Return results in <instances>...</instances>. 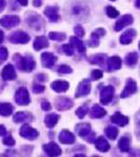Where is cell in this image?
<instances>
[{"label": "cell", "mask_w": 140, "mask_h": 157, "mask_svg": "<svg viewBox=\"0 0 140 157\" xmlns=\"http://www.w3.org/2000/svg\"><path fill=\"white\" fill-rule=\"evenodd\" d=\"M15 64L19 69L23 70V71L30 72L35 69L36 67V62L34 58L30 55H26L25 57H22L20 55H15L14 56Z\"/></svg>", "instance_id": "obj_1"}, {"label": "cell", "mask_w": 140, "mask_h": 157, "mask_svg": "<svg viewBox=\"0 0 140 157\" xmlns=\"http://www.w3.org/2000/svg\"><path fill=\"white\" fill-rule=\"evenodd\" d=\"M15 101L17 102L18 105L20 106H26L30 103V98L28 90L25 87H20L19 89L16 91L15 94Z\"/></svg>", "instance_id": "obj_2"}, {"label": "cell", "mask_w": 140, "mask_h": 157, "mask_svg": "<svg viewBox=\"0 0 140 157\" xmlns=\"http://www.w3.org/2000/svg\"><path fill=\"white\" fill-rule=\"evenodd\" d=\"M9 40L14 44H26L29 42L30 37L22 30H17L9 37Z\"/></svg>", "instance_id": "obj_3"}, {"label": "cell", "mask_w": 140, "mask_h": 157, "mask_svg": "<svg viewBox=\"0 0 140 157\" xmlns=\"http://www.w3.org/2000/svg\"><path fill=\"white\" fill-rule=\"evenodd\" d=\"M20 23V18L15 15H6L0 19V24L6 29H12Z\"/></svg>", "instance_id": "obj_4"}, {"label": "cell", "mask_w": 140, "mask_h": 157, "mask_svg": "<svg viewBox=\"0 0 140 157\" xmlns=\"http://www.w3.org/2000/svg\"><path fill=\"white\" fill-rule=\"evenodd\" d=\"M91 90V84H90V80L88 78H85L82 82L78 84V89H76L75 92V98H82V97H86L90 93Z\"/></svg>", "instance_id": "obj_5"}, {"label": "cell", "mask_w": 140, "mask_h": 157, "mask_svg": "<svg viewBox=\"0 0 140 157\" xmlns=\"http://www.w3.org/2000/svg\"><path fill=\"white\" fill-rule=\"evenodd\" d=\"M114 87L113 86H106L100 91V103L103 105H108L114 97Z\"/></svg>", "instance_id": "obj_6"}, {"label": "cell", "mask_w": 140, "mask_h": 157, "mask_svg": "<svg viewBox=\"0 0 140 157\" xmlns=\"http://www.w3.org/2000/svg\"><path fill=\"white\" fill-rule=\"evenodd\" d=\"M20 135L25 139H28V140H34L39 136V132H38L36 129L32 128L29 125H24L23 127L20 129Z\"/></svg>", "instance_id": "obj_7"}, {"label": "cell", "mask_w": 140, "mask_h": 157, "mask_svg": "<svg viewBox=\"0 0 140 157\" xmlns=\"http://www.w3.org/2000/svg\"><path fill=\"white\" fill-rule=\"evenodd\" d=\"M136 91H137L136 82H135L133 78H128V80H127L126 87H124V89L123 90V92H121V94H120V98H126L130 97V95H132L133 93H135Z\"/></svg>", "instance_id": "obj_8"}, {"label": "cell", "mask_w": 140, "mask_h": 157, "mask_svg": "<svg viewBox=\"0 0 140 157\" xmlns=\"http://www.w3.org/2000/svg\"><path fill=\"white\" fill-rule=\"evenodd\" d=\"M73 106V102L69 98L66 97H59L55 98V108L60 111L68 110Z\"/></svg>", "instance_id": "obj_9"}, {"label": "cell", "mask_w": 140, "mask_h": 157, "mask_svg": "<svg viewBox=\"0 0 140 157\" xmlns=\"http://www.w3.org/2000/svg\"><path fill=\"white\" fill-rule=\"evenodd\" d=\"M1 78L4 81H13L16 80L17 73L15 71V68L12 64H7L6 66L3 67V69L1 70Z\"/></svg>", "instance_id": "obj_10"}, {"label": "cell", "mask_w": 140, "mask_h": 157, "mask_svg": "<svg viewBox=\"0 0 140 157\" xmlns=\"http://www.w3.org/2000/svg\"><path fill=\"white\" fill-rule=\"evenodd\" d=\"M134 21V18L132 15H124V16L121 17L119 20H117V22L114 25V29L116 32H119L126 26H129L130 24H132Z\"/></svg>", "instance_id": "obj_11"}, {"label": "cell", "mask_w": 140, "mask_h": 157, "mask_svg": "<svg viewBox=\"0 0 140 157\" xmlns=\"http://www.w3.org/2000/svg\"><path fill=\"white\" fill-rule=\"evenodd\" d=\"M43 150L45 151V153L49 156H59L62 154V150L55 143H49L43 146Z\"/></svg>", "instance_id": "obj_12"}, {"label": "cell", "mask_w": 140, "mask_h": 157, "mask_svg": "<svg viewBox=\"0 0 140 157\" xmlns=\"http://www.w3.org/2000/svg\"><path fill=\"white\" fill-rule=\"evenodd\" d=\"M41 60H42V64L43 66L47 67V68H51L53 65L55 64L58 58L51 52H44L41 56Z\"/></svg>", "instance_id": "obj_13"}, {"label": "cell", "mask_w": 140, "mask_h": 157, "mask_svg": "<svg viewBox=\"0 0 140 157\" xmlns=\"http://www.w3.org/2000/svg\"><path fill=\"white\" fill-rule=\"evenodd\" d=\"M136 35H137L136 30H135L134 29H130L128 30H126V32L121 35L120 38H119V41H120L121 44L128 45L133 41V39L136 37Z\"/></svg>", "instance_id": "obj_14"}, {"label": "cell", "mask_w": 140, "mask_h": 157, "mask_svg": "<svg viewBox=\"0 0 140 157\" xmlns=\"http://www.w3.org/2000/svg\"><path fill=\"white\" fill-rule=\"evenodd\" d=\"M121 67V59L118 56H113V57L109 58L107 61V68L108 71H114V70H118Z\"/></svg>", "instance_id": "obj_15"}, {"label": "cell", "mask_w": 140, "mask_h": 157, "mask_svg": "<svg viewBox=\"0 0 140 157\" xmlns=\"http://www.w3.org/2000/svg\"><path fill=\"white\" fill-rule=\"evenodd\" d=\"M44 15L49 19L51 22H57L60 19V15H59V10L57 6H47L44 10Z\"/></svg>", "instance_id": "obj_16"}, {"label": "cell", "mask_w": 140, "mask_h": 157, "mask_svg": "<svg viewBox=\"0 0 140 157\" xmlns=\"http://www.w3.org/2000/svg\"><path fill=\"white\" fill-rule=\"evenodd\" d=\"M59 140L64 145H71L75 141V136L73 135L70 131L68 130H63L59 135Z\"/></svg>", "instance_id": "obj_17"}, {"label": "cell", "mask_w": 140, "mask_h": 157, "mask_svg": "<svg viewBox=\"0 0 140 157\" xmlns=\"http://www.w3.org/2000/svg\"><path fill=\"white\" fill-rule=\"evenodd\" d=\"M76 132L83 138H87V136L91 133V126L88 123H82L76 126Z\"/></svg>", "instance_id": "obj_18"}, {"label": "cell", "mask_w": 140, "mask_h": 157, "mask_svg": "<svg viewBox=\"0 0 140 157\" xmlns=\"http://www.w3.org/2000/svg\"><path fill=\"white\" fill-rule=\"evenodd\" d=\"M111 121L116 124V125L120 126V127H123V126L129 124V118L127 116L123 115L120 112H116L111 116Z\"/></svg>", "instance_id": "obj_19"}, {"label": "cell", "mask_w": 140, "mask_h": 157, "mask_svg": "<svg viewBox=\"0 0 140 157\" xmlns=\"http://www.w3.org/2000/svg\"><path fill=\"white\" fill-rule=\"evenodd\" d=\"M68 88H69V83L63 80L55 81L51 84V89L57 91V92H65L68 90Z\"/></svg>", "instance_id": "obj_20"}, {"label": "cell", "mask_w": 140, "mask_h": 157, "mask_svg": "<svg viewBox=\"0 0 140 157\" xmlns=\"http://www.w3.org/2000/svg\"><path fill=\"white\" fill-rule=\"evenodd\" d=\"M94 145H95V148L97 149L98 151L100 152H108L110 150V144L106 140L105 137L100 136L94 141Z\"/></svg>", "instance_id": "obj_21"}, {"label": "cell", "mask_w": 140, "mask_h": 157, "mask_svg": "<svg viewBox=\"0 0 140 157\" xmlns=\"http://www.w3.org/2000/svg\"><path fill=\"white\" fill-rule=\"evenodd\" d=\"M48 46H49V43H48L47 38L45 36H39L35 39L34 48L36 50H41L43 48H46Z\"/></svg>", "instance_id": "obj_22"}, {"label": "cell", "mask_w": 140, "mask_h": 157, "mask_svg": "<svg viewBox=\"0 0 140 157\" xmlns=\"http://www.w3.org/2000/svg\"><path fill=\"white\" fill-rule=\"evenodd\" d=\"M130 144H131V137L129 134H126L118 141L119 150L121 152H130Z\"/></svg>", "instance_id": "obj_23"}, {"label": "cell", "mask_w": 140, "mask_h": 157, "mask_svg": "<svg viewBox=\"0 0 140 157\" xmlns=\"http://www.w3.org/2000/svg\"><path fill=\"white\" fill-rule=\"evenodd\" d=\"M106 114H107V112L105 109L101 108L97 104L93 105V107L90 111V116L92 118H100V117H104Z\"/></svg>", "instance_id": "obj_24"}, {"label": "cell", "mask_w": 140, "mask_h": 157, "mask_svg": "<svg viewBox=\"0 0 140 157\" xmlns=\"http://www.w3.org/2000/svg\"><path fill=\"white\" fill-rule=\"evenodd\" d=\"M107 59V55L105 54H97V55H94L91 56L89 58V62L91 64H95V65H99V66H104Z\"/></svg>", "instance_id": "obj_25"}, {"label": "cell", "mask_w": 140, "mask_h": 157, "mask_svg": "<svg viewBox=\"0 0 140 157\" xmlns=\"http://www.w3.org/2000/svg\"><path fill=\"white\" fill-rule=\"evenodd\" d=\"M70 44L74 47V49L78 50V52L81 54H84L86 50V47H85V44L78 39V37H71L70 38Z\"/></svg>", "instance_id": "obj_26"}, {"label": "cell", "mask_w": 140, "mask_h": 157, "mask_svg": "<svg viewBox=\"0 0 140 157\" xmlns=\"http://www.w3.org/2000/svg\"><path fill=\"white\" fill-rule=\"evenodd\" d=\"M59 118H60V115L55 114V113H51V114H48L44 120L45 125L47 126L48 128H53L57 123L59 121Z\"/></svg>", "instance_id": "obj_27"}, {"label": "cell", "mask_w": 140, "mask_h": 157, "mask_svg": "<svg viewBox=\"0 0 140 157\" xmlns=\"http://www.w3.org/2000/svg\"><path fill=\"white\" fill-rule=\"evenodd\" d=\"M138 60H139V55L137 54L136 52H130V54L126 56V59H124L126 64L128 65V66H134V65L138 62Z\"/></svg>", "instance_id": "obj_28"}, {"label": "cell", "mask_w": 140, "mask_h": 157, "mask_svg": "<svg viewBox=\"0 0 140 157\" xmlns=\"http://www.w3.org/2000/svg\"><path fill=\"white\" fill-rule=\"evenodd\" d=\"M14 111V106L9 103L0 104V115L2 116H9Z\"/></svg>", "instance_id": "obj_29"}, {"label": "cell", "mask_w": 140, "mask_h": 157, "mask_svg": "<svg viewBox=\"0 0 140 157\" xmlns=\"http://www.w3.org/2000/svg\"><path fill=\"white\" fill-rule=\"evenodd\" d=\"M87 7H85L82 4H78V6H74L72 7V13L78 17H83V16H86L87 14Z\"/></svg>", "instance_id": "obj_30"}, {"label": "cell", "mask_w": 140, "mask_h": 157, "mask_svg": "<svg viewBox=\"0 0 140 157\" xmlns=\"http://www.w3.org/2000/svg\"><path fill=\"white\" fill-rule=\"evenodd\" d=\"M28 117H32L29 113L26 112H18L14 115V121L15 123H23V121L29 120Z\"/></svg>", "instance_id": "obj_31"}, {"label": "cell", "mask_w": 140, "mask_h": 157, "mask_svg": "<svg viewBox=\"0 0 140 157\" xmlns=\"http://www.w3.org/2000/svg\"><path fill=\"white\" fill-rule=\"evenodd\" d=\"M105 133L106 135L108 136L110 139H115L117 137V135H118V129L116 127H112V126H109V127H107L105 129Z\"/></svg>", "instance_id": "obj_32"}, {"label": "cell", "mask_w": 140, "mask_h": 157, "mask_svg": "<svg viewBox=\"0 0 140 157\" xmlns=\"http://www.w3.org/2000/svg\"><path fill=\"white\" fill-rule=\"evenodd\" d=\"M99 38H100V36L97 34V33L94 30V32L92 33V35H91V39L89 40L88 42V45L90 47H96L98 46L99 44Z\"/></svg>", "instance_id": "obj_33"}, {"label": "cell", "mask_w": 140, "mask_h": 157, "mask_svg": "<svg viewBox=\"0 0 140 157\" xmlns=\"http://www.w3.org/2000/svg\"><path fill=\"white\" fill-rule=\"evenodd\" d=\"M49 39L53 40V41H64L66 39V35L63 33H57V32H51L49 33Z\"/></svg>", "instance_id": "obj_34"}, {"label": "cell", "mask_w": 140, "mask_h": 157, "mask_svg": "<svg viewBox=\"0 0 140 157\" xmlns=\"http://www.w3.org/2000/svg\"><path fill=\"white\" fill-rule=\"evenodd\" d=\"M135 134L140 140V110L135 114Z\"/></svg>", "instance_id": "obj_35"}, {"label": "cell", "mask_w": 140, "mask_h": 157, "mask_svg": "<svg viewBox=\"0 0 140 157\" xmlns=\"http://www.w3.org/2000/svg\"><path fill=\"white\" fill-rule=\"evenodd\" d=\"M106 14L108 15V17H110V18H116V17H118L119 12L117 11L115 7L109 6L106 7Z\"/></svg>", "instance_id": "obj_36"}, {"label": "cell", "mask_w": 140, "mask_h": 157, "mask_svg": "<svg viewBox=\"0 0 140 157\" xmlns=\"http://www.w3.org/2000/svg\"><path fill=\"white\" fill-rule=\"evenodd\" d=\"M87 113H88V107H87V106H81V107H78V110L75 111V114L78 115L80 118H84Z\"/></svg>", "instance_id": "obj_37"}, {"label": "cell", "mask_w": 140, "mask_h": 157, "mask_svg": "<svg viewBox=\"0 0 140 157\" xmlns=\"http://www.w3.org/2000/svg\"><path fill=\"white\" fill-rule=\"evenodd\" d=\"M62 49H63V52H64L67 56H73V54H74V47H73L71 44L63 45Z\"/></svg>", "instance_id": "obj_38"}, {"label": "cell", "mask_w": 140, "mask_h": 157, "mask_svg": "<svg viewBox=\"0 0 140 157\" xmlns=\"http://www.w3.org/2000/svg\"><path fill=\"white\" fill-rule=\"evenodd\" d=\"M2 143L4 144L6 146H14L15 145V139L12 137V135H6L3 137V140H2Z\"/></svg>", "instance_id": "obj_39"}, {"label": "cell", "mask_w": 140, "mask_h": 157, "mask_svg": "<svg viewBox=\"0 0 140 157\" xmlns=\"http://www.w3.org/2000/svg\"><path fill=\"white\" fill-rule=\"evenodd\" d=\"M58 72L62 73V75H64V73H71L72 72V69L69 66H67V65H61L58 68Z\"/></svg>", "instance_id": "obj_40"}, {"label": "cell", "mask_w": 140, "mask_h": 157, "mask_svg": "<svg viewBox=\"0 0 140 157\" xmlns=\"http://www.w3.org/2000/svg\"><path fill=\"white\" fill-rule=\"evenodd\" d=\"M103 78V72L100 71V70L98 69H95L93 70L92 72H91V78H92L93 81H97L99 78Z\"/></svg>", "instance_id": "obj_41"}, {"label": "cell", "mask_w": 140, "mask_h": 157, "mask_svg": "<svg viewBox=\"0 0 140 157\" xmlns=\"http://www.w3.org/2000/svg\"><path fill=\"white\" fill-rule=\"evenodd\" d=\"M9 57V52H7V49L6 47H1L0 48V62H3L6 61Z\"/></svg>", "instance_id": "obj_42"}, {"label": "cell", "mask_w": 140, "mask_h": 157, "mask_svg": "<svg viewBox=\"0 0 140 157\" xmlns=\"http://www.w3.org/2000/svg\"><path fill=\"white\" fill-rule=\"evenodd\" d=\"M74 33H75V35L78 37H84L85 36V30H84V29L81 25H78V26H75L74 27Z\"/></svg>", "instance_id": "obj_43"}, {"label": "cell", "mask_w": 140, "mask_h": 157, "mask_svg": "<svg viewBox=\"0 0 140 157\" xmlns=\"http://www.w3.org/2000/svg\"><path fill=\"white\" fill-rule=\"evenodd\" d=\"M44 90H45V87L43 85H34V87H32V91H34L35 93H41Z\"/></svg>", "instance_id": "obj_44"}, {"label": "cell", "mask_w": 140, "mask_h": 157, "mask_svg": "<svg viewBox=\"0 0 140 157\" xmlns=\"http://www.w3.org/2000/svg\"><path fill=\"white\" fill-rule=\"evenodd\" d=\"M41 107L44 111H49L51 110V105L49 104V102H47V101H43L42 104H41Z\"/></svg>", "instance_id": "obj_45"}, {"label": "cell", "mask_w": 140, "mask_h": 157, "mask_svg": "<svg viewBox=\"0 0 140 157\" xmlns=\"http://www.w3.org/2000/svg\"><path fill=\"white\" fill-rule=\"evenodd\" d=\"M37 80L38 81H41V82H46V81H47V77L45 75H37Z\"/></svg>", "instance_id": "obj_46"}, {"label": "cell", "mask_w": 140, "mask_h": 157, "mask_svg": "<svg viewBox=\"0 0 140 157\" xmlns=\"http://www.w3.org/2000/svg\"><path fill=\"white\" fill-rule=\"evenodd\" d=\"M6 128H4V126L0 125V136L6 135Z\"/></svg>", "instance_id": "obj_47"}, {"label": "cell", "mask_w": 140, "mask_h": 157, "mask_svg": "<svg viewBox=\"0 0 140 157\" xmlns=\"http://www.w3.org/2000/svg\"><path fill=\"white\" fill-rule=\"evenodd\" d=\"M4 6H6V0H0V13L3 11Z\"/></svg>", "instance_id": "obj_48"}, {"label": "cell", "mask_w": 140, "mask_h": 157, "mask_svg": "<svg viewBox=\"0 0 140 157\" xmlns=\"http://www.w3.org/2000/svg\"><path fill=\"white\" fill-rule=\"evenodd\" d=\"M34 6L39 7L42 6V0H34Z\"/></svg>", "instance_id": "obj_49"}, {"label": "cell", "mask_w": 140, "mask_h": 157, "mask_svg": "<svg viewBox=\"0 0 140 157\" xmlns=\"http://www.w3.org/2000/svg\"><path fill=\"white\" fill-rule=\"evenodd\" d=\"M17 1L19 2L21 6H27V3H28V1H27V0H17Z\"/></svg>", "instance_id": "obj_50"}, {"label": "cell", "mask_w": 140, "mask_h": 157, "mask_svg": "<svg viewBox=\"0 0 140 157\" xmlns=\"http://www.w3.org/2000/svg\"><path fill=\"white\" fill-rule=\"evenodd\" d=\"M3 40H4V33L2 32L1 29H0V44H1Z\"/></svg>", "instance_id": "obj_51"}, {"label": "cell", "mask_w": 140, "mask_h": 157, "mask_svg": "<svg viewBox=\"0 0 140 157\" xmlns=\"http://www.w3.org/2000/svg\"><path fill=\"white\" fill-rule=\"evenodd\" d=\"M135 6H136L137 9H140V0H136L135 1Z\"/></svg>", "instance_id": "obj_52"}, {"label": "cell", "mask_w": 140, "mask_h": 157, "mask_svg": "<svg viewBox=\"0 0 140 157\" xmlns=\"http://www.w3.org/2000/svg\"><path fill=\"white\" fill-rule=\"evenodd\" d=\"M138 46H139V49H140V42H139V44H138Z\"/></svg>", "instance_id": "obj_53"}, {"label": "cell", "mask_w": 140, "mask_h": 157, "mask_svg": "<svg viewBox=\"0 0 140 157\" xmlns=\"http://www.w3.org/2000/svg\"><path fill=\"white\" fill-rule=\"evenodd\" d=\"M111 1H115V0H111Z\"/></svg>", "instance_id": "obj_54"}]
</instances>
